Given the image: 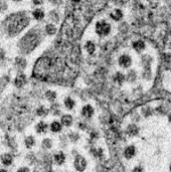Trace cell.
Wrapping results in <instances>:
<instances>
[{
	"label": "cell",
	"instance_id": "obj_42",
	"mask_svg": "<svg viewBox=\"0 0 171 172\" xmlns=\"http://www.w3.org/2000/svg\"><path fill=\"white\" fill-rule=\"evenodd\" d=\"M168 119H169V122H171V113H170L169 116H168Z\"/></svg>",
	"mask_w": 171,
	"mask_h": 172
},
{
	"label": "cell",
	"instance_id": "obj_7",
	"mask_svg": "<svg viewBox=\"0 0 171 172\" xmlns=\"http://www.w3.org/2000/svg\"><path fill=\"white\" fill-rule=\"evenodd\" d=\"M83 52L87 56L93 57L98 53L99 49V39L96 38L95 36H89L83 40Z\"/></svg>",
	"mask_w": 171,
	"mask_h": 172
},
{
	"label": "cell",
	"instance_id": "obj_23",
	"mask_svg": "<svg viewBox=\"0 0 171 172\" xmlns=\"http://www.w3.org/2000/svg\"><path fill=\"white\" fill-rule=\"evenodd\" d=\"M114 80L119 85H121L125 82V75H123L122 72H117L114 76Z\"/></svg>",
	"mask_w": 171,
	"mask_h": 172
},
{
	"label": "cell",
	"instance_id": "obj_5",
	"mask_svg": "<svg viewBox=\"0 0 171 172\" xmlns=\"http://www.w3.org/2000/svg\"><path fill=\"white\" fill-rule=\"evenodd\" d=\"M140 67H141V76L142 78L146 80H150L153 76V68L152 65L154 64V57L149 52H145L144 53L140 54Z\"/></svg>",
	"mask_w": 171,
	"mask_h": 172
},
{
	"label": "cell",
	"instance_id": "obj_2",
	"mask_svg": "<svg viewBox=\"0 0 171 172\" xmlns=\"http://www.w3.org/2000/svg\"><path fill=\"white\" fill-rule=\"evenodd\" d=\"M30 23V17L26 11L9 14L1 22L0 30L7 37H15L20 34Z\"/></svg>",
	"mask_w": 171,
	"mask_h": 172
},
{
	"label": "cell",
	"instance_id": "obj_43",
	"mask_svg": "<svg viewBox=\"0 0 171 172\" xmlns=\"http://www.w3.org/2000/svg\"><path fill=\"white\" fill-rule=\"evenodd\" d=\"M0 172H7V171L4 170V169H0Z\"/></svg>",
	"mask_w": 171,
	"mask_h": 172
},
{
	"label": "cell",
	"instance_id": "obj_10",
	"mask_svg": "<svg viewBox=\"0 0 171 172\" xmlns=\"http://www.w3.org/2000/svg\"><path fill=\"white\" fill-rule=\"evenodd\" d=\"M74 164H75V168L78 171H80V172L84 171V170L86 169V167H87V161H86V159L84 158V157H82V156H80V155H78L77 157H76Z\"/></svg>",
	"mask_w": 171,
	"mask_h": 172
},
{
	"label": "cell",
	"instance_id": "obj_34",
	"mask_svg": "<svg viewBox=\"0 0 171 172\" xmlns=\"http://www.w3.org/2000/svg\"><path fill=\"white\" fill-rule=\"evenodd\" d=\"M142 112H143V114L145 115V117L146 116H149V115H151V113H152V110L149 108V107H145L142 109Z\"/></svg>",
	"mask_w": 171,
	"mask_h": 172
},
{
	"label": "cell",
	"instance_id": "obj_13",
	"mask_svg": "<svg viewBox=\"0 0 171 172\" xmlns=\"http://www.w3.org/2000/svg\"><path fill=\"white\" fill-rule=\"evenodd\" d=\"M26 83V78L23 74H19L17 76L15 80H14V86L16 88H21L24 86V84Z\"/></svg>",
	"mask_w": 171,
	"mask_h": 172
},
{
	"label": "cell",
	"instance_id": "obj_27",
	"mask_svg": "<svg viewBox=\"0 0 171 172\" xmlns=\"http://www.w3.org/2000/svg\"><path fill=\"white\" fill-rule=\"evenodd\" d=\"M64 106H65V108L68 109V110H72V108H74V106H75V102L71 98H67L64 100Z\"/></svg>",
	"mask_w": 171,
	"mask_h": 172
},
{
	"label": "cell",
	"instance_id": "obj_1",
	"mask_svg": "<svg viewBox=\"0 0 171 172\" xmlns=\"http://www.w3.org/2000/svg\"><path fill=\"white\" fill-rule=\"evenodd\" d=\"M29 107L25 101L17 96H11L2 105L0 111V127L6 130H20L27 125Z\"/></svg>",
	"mask_w": 171,
	"mask_h": 172
},
{
	"label": "cell",
	"instance_id": "obj_31",
	"mask_svg": "<svg viewBox=\"0 0 171 172\" xmlns=\"http://www.w3.org/2000/svg\"><path fill=\"white\" fill-rule=\"evenodd\" d=\"M45 97L49 99V101H53L54 99L56 98V94L52 92V91H47L46 94H45Z\"/></svg>",
	"mask_w": 171,
	"mask_h": 172
},
{
	"label": "cell",
	"instance_id": "obj_38",
	"mask_svg": "<svg viewBox=\"0 0 171 172\" xmlns=\"http://www.w3.org/2000/svg\"><path fill=\"white\" fill-rule=\"evenodd\" d=\"M5 57V53L2 49H0V61H2Z\"/></svg>",
	"mask_w": 171,
	"mask_h": 172
},
{
	"label": "cell",
	"instance_id": "obj_12",
	"mask_svg": "<svg viewBox=\"0 0 171 172\" xmlns=\"http://www.w3.org/2000/svg\"><path fill=\"white\" fill-rule=\"evenodd\" d=\"M56 31H57V27H56V24L54 23L49 22L45 26V32L47 35H53Z\"/></svg>",
	"mask_w": 171,
	"mask_h": 172
},
{
	"label": "cell",
	"instance_id": "obj_25",
	"mask_svg": "<svg viewBox=\"0 0 171 172\" xmlns=\"http://www.w3.org/2000/svg\"><path fill=\"white\" fill-rule=\"evenodd\" d=\"M46 129H47V125L45 122H39L37 124V126H36V131L38 133H45L46 132Z\"/></svg>",
	"mask_w": 171,
	"mask_h": 172
},
{
	"label": "cell",
	"instance_id": "obj_14",
	"mask_svg": "<svg viewBox=\"0 0 171 172\" xmlns=\"http://www.w3.org/2000/svg\"><path fill=\"white\" fill-rule=\"evenodd\" d=\"M32 15H33V17L35 18L36 20H42L43 18H45V11L39 8V7H36V8L33 10V12H32Z\"/></svg>",
	"mask_w": 171,
	"mask_h": 172
},
{
	"label": "cell",
	"instance_id": "obj_19",
	"mask_svg": "<svg viewBox=\"0 0 171 172\" xmlns=\"http://www.w3.org/2000/svg\"><path fill=\"white\" fill-rule=\"evenodd\" d=\"M8 82H9L8 76H3L2 78L0 79V92H2V91L5 89V87L7 86Z\"/></svg>",
	"mask_w": 171,
	"mask_h": 172
},
{
	"label": "cell",
	"instance_id": "obj_33",
	"mask_svg": "<svg viewBox=\"0 0 171 172\" xmlns=\"http://www.w3.org/2000/svg\"><path fill=\"white\" fill-rule=\"evenodd\" d=\"M7 9V3L3 0H0V13L5 12Z\"/></svg>",
	"mask_w": 171,
	"mask_h": 172
},
{
	"label": "cell",
	"instance_id": "obj_20",
	"mask_svg": "<svg viewBox=\"0 0 171 172\" xmlns=\"http://www.w3.org/2000/svg\"><path fill=\"white\" fill-rule=\"evenodd\" d=\"M72 117L71 115H64L63 118H61V123L64 124V126H71L72 124Z\"/></svg>",
	"mask_w": 171,
	"mask_h": 172
},
{
	"label": "cell",
	"instance_id": "obj_8",
	"mask_svg": "<svg viewBox=\"0 0 171 172\" xmlns=\"http://www.w3.org/2000/svg\"><path fill=\"white\" fill-rule=\"evenodd\" d=\"M147 46H148L147 42L145 41L144 39L137 38V39H134V40L131 41V47H130V49H132L136 54L140 56V54L144 53L145 52H147V50H148Z\"/></svg>",
	"mask_w": 171,
	"mask_h": 172
},
{
	"label": "cell",
	"instance_id": "obj_9",
	"mask_svg": "<svg viewBox=\"0 0 171 172\" xmlns=\"http://www.w3.org/2000/svg\"><path fill=\"white\" fill-rule=\"evenodd\" d=\"M124 16H125V13L123 11V9L120 8V7H114V8H112L107 15V17L110 18L113 22H115L116 24L119 23L120 21H122Z\"/></svg>",
	"mask_w": 171,
	"mask_h": 172
},
{
	"label": "cell",
	"instance_id": "obj_17",
	"mask_svg": "<svg viewBox=\"0 0 171 172\" xmlns=\"http://www.w3.org/2000/svg\"><path fill=\"white\" fill-rule=\"evenodd\" d=\"M136 153V150L134 146H129V147H127L125 149V152H124V155L126 156V158H132V157L135 155Z\"/></svg>",
	"mask_w": 171,
	"mask_h": 172
},
{
	"label": "cell",
	"instance_id": "obj_35",
	"mask_svg": "<svg viewBox=\"0 0 171 172\" xmlns=\"http://www.w3.org/2000/svg\"><path fill=\"white\" fill-rule=\"evenodd\" d=\"M34 172H49V171H47V170H46V167L45 168L43 166L38 165V166H36Z\"/></svg>",
	"mask_w": 171,
	"mask_h": 172
},
{
	"label": "cell",
	"instance_id": "obj_21",
	"mask_svg": "<svg viewBox=\"0 0 171 172\" xmlns=\"http://www.w3.org/2000/svg\"><path fill=\"white\" fill-rule=\"evenodd\" d=\"M5 143H6V145H8L11 149H14V150L16 149V143L14 142V140H13L12 138L9 137L8 134H7L6 136H5Z\"/></svg>",
	"mask_w": 171,
	"mask_h": 172
},
{
	"label": "cell",
	"instance_id": "obj_16",
	"mask_svg": "<svg viewBox=\"0 0 171 172\" xmlns=\"http://www.w3.org/2000/svg\"><path fill=\"white\" fill-rule=\"evenodd\" d=\"M15 65L17 67L18 69L22 71V69H24L25 67H26V61H25V60L23 57H16V60H15Z\"/></svg>",
	"mask_w": 171,
	"mask_h": 172
},
{
	"label": "cell",
	"instance_id": "obj_6",
	"mask_svg": "<svg viewBox=\"0 0 171 172\" xmlns=\"http://www.w3.org/2000/svg\"><path fill=\"white\" fill-rule=\"evenodd\" d=\"M136 53L133 52L131 49H123L121 50L118 54L117 57H116V61H117V64L120 68L122 69H129L134 65L136 60Z\"/></svg>",
	"mask_w": 171,
	"mask_h": 172
},
{
	"label": "cell",
	"instance_id": "obj_32",
	"mask_svg": "<svg viewBox=\"0 0 171 172\" xmlns=\"http://www.w3.org/2000/svg\"><path fill=\"white\" fill-rule=\"evenodd\" d=\"M42 147L45 149H49L52 147V141H50V139H45L42 141Z\"/></svg>",
	"mask_w": 171,
	"mask_h": 172
},
{
	"label": "cell",
	"instance_id": "obj_22",
	"mask_svg": "<svg viewBox=\"0 0 171 172\" xmlns=\"http://www.w3.org/2000/svg\"><path fill=\"white\" fill-rule=\"evenodd\" d=\"M65 160V157L64 155V153H57V154H56V156H54V161H56V164H59V165H60V164H63Z\"/></svg>",
	"mask_w": 171,
	"mask_h": 172
},
{
	"label": "cell",
	"instance_id": "obj_41",
	"mask_svg": "<svg viewBox=\"0 0 171 172\" xmlns=\"http://www.w3.org/2000/svg\"><path fill=\"white\" fill-rule=\"evenodd\" d=\"M133 172H143V170H142V168L141 167H137L135 170H134Z\"/></svg>",
	"mask_w": 171,
	"mask_h": 172
},
{
	"label": "cell",
	"instance_id": "obj_40",
	"mask_svg": "<svg viewBox=\"0 0 171 172\" xmlns=\"http://www.w3.org/2000/svg\"><path fill=\"white\" fill-rule=\"evenodd\" d=\"M17 172H29V169H28L27 167H22V168H20V169H18Z\"/></svg>",
	"mask_w": 171,
	"mask_h": 172
},
{
	"label": "cell",
	"instance_id": "obj_3",
	"mask_svg": "<svg viewBox=\"0 0 171 172\" xmlns=\"http://www.w3.org/2000/svg\"><path fill=\"white\" fill-rule=\"evenodd\" d=\"M43 33H45V28L41 29V26H34L28 30L17 43L18 52L24 56L32 53L41 42Z\"/></svg>",
	"mask_w": 171,
	"mask_h": 172
},
{
	"label": "cell",
	"instance_id": "obj_37",
	"mask_svg": "<svg viewBox=\"0 0 171 172\" xmlns=\"http://www.w3.org/2000/svg\"><path fill=\"white\" fill-rule=\"evenodd\" d=\"M49 1L53 6H56V7H57L60 4H61V0H49Z\"/></svg>",
	"mask_w": 171,
	"mask_h": 172
},
{
	"label": "cell",
	"instance_id": "obj_18",
	"mask_svg": "<svg viewBox=\"0 0 171 172\" xmlns=\"http://www.w3.org/2000/svg\"><path fill=\"white\" fill-rule=\"evenodd\" d=\"M12 160H13V158H12V156L10 155V154H3L1 156L2 163L4 164V165H6V166L10 165V164L12 163Z\"/></svg>",
	"mask_w": 171,
	"mask_h": 172
},
{
	"label": "cell",
	"instance_id": "obj_26",
	"mask_svg": "<svg viewBox=\"0 0 171 172\" xmlns=\"http://www.w3.org/2000/svg\"><path fill=\"white\" fill-rule=\"evenodd\" d=\"M50 129H52V132H60L61 130V125L59 122L54 121V122L52 123V125H50Z\"/></svg>",
	"mask_w": 171,
	"mask_h": 172
},
{
	"label": "cell",
	"instance_id": "obj_44",
	"mask_svg": "<svg viewBox=\"0 0 171 172\" xmlns=\"http://www.w3.org/2000/svg\"><path fill=\"white\" fill-rule=\"evenodd\" d=\"M170 171H171V164H170Z\"/></svg>",
	"mask_w": 171,
	"mask_h": 172
},
{
	"label": "cell",
	"instance_id": "obj_29",
	"mask_svg": "<svg viewBox=\"0 0 171 172\" xmlns=\"http://www.w3.org/2000/svg\"><path fill=\"white\" fill-rule=\"evenodd\" d=\"M169 111V107L166 105H163V106H160V107L157 108V112L159 113V114H162V115H165L167 114Z\"/></svg>",
	"mask_w": 171,
	"mask_h": 172
},
{
	"label": "cell",
	"instance_id": "obj_36",
	"mask_svg": "<svg viewBox=\"0 0 171 172\" xmlns=\"http://www.w3.org/2000/svg\"><path fill=\"white\" fill-rule=\"evenodd\" d=\"M52 111L53 113V115H57V114H60V110H59V105H53L52 107Z\"/></svg>",
	"mask_w": 171,
	"mask_h": 172
},
{
	"label": "cell",
	"instance_id": "obj_30",
	"mask_svg": "<svg viewBox=\"0 0 171 172\" xmlns=\"http://www.w3.org/2000/svg\"><path fill=\"white\" fill-rule=\"evenodd\" d=\"M25 145L27 148H30L34 145V138L32 136H28L25 138Z\"/></svg>",
	"mask_w": 171,
	"mask_h": 172
},
{
	"label": "cell",
	"instance_id": "obj_24",
	"mask_svg": "<svg viewBox=\"0 0 171 172\" xmlns=\"http://www.w3.org/2000/svg\"><path fill=\"white\" fill-rule=\"evenodd\" d=\"M128 134L130 136H134V135H136L138 133V127L135 125V124H130L128 126Z\"/></svg>",
	"mask_w": 171,
	"mask_h": 172
},
{
	"label": "cell",
	"instance_id": "obj_11",
	"mask_svg": "<svg viewBox=\"0 0 171 172\" xmlns=\"http://www.w3.org/2000/svg\"><path fill=\"white\" fill-rule=\"evenodd\" d=\"M49 17L50 19V22L54 23V24H57L60 22V13L57 11L56 9H52V11L49 13Z\"/></svg>",
	"mask_w": 171,
	"mask_h": 172
},
{
	"label": "cell",
	"instance_id": "obj_15",
	"mask_svg": "<svg viewBox=\"0 0 171 172\" xmlns=\"http://www.w3.org/2000/svg\"><path fill=\"white\" fill-rule=\"evenodd\" d=\"M82 114H83L84 117H86V118H90V117H92L93 114H94V109L89 105L85 106L82 110Z\"/></svg>",
	"mask_w": 171,
	"mask_h": 172
},
{
	"label": "cell",
	"instance_id": "obj_28",
	"mask_svg": "<svg viewBox=\"0 0 171 172\" xmlns=\"http://www.w3.org/2000/svg\"><path fill=\"white\" fill-rule=\"evenodd\" d=\"M47 114H49V110L45 109V107H39L37 110H36V115H38V116H46Z\"/></svg>",
	"mask_w": 171,
	"mask_h": 172
},
{
	"label": "cell",
	"instance_id": "obj_4",
	"mask_svg": "<svg viewBox=\"0 0 171 172\" xmlns=\"http://www.w3.org/2000/svg\"><path fill=\"white\" fill-rule=\"evenodd\" d=\"M116 29V23L107 16L99 17L98 19L93 23L92 30L93 35L99 40L101 39H107L114 34V31Z\"/></svg>",
	"mask_w": 171,
	"mask_h": 172
},
{
	"label": "cell",
	"instance_id": "obj_39",
	"mask_svg": "<svg viewBox=\"0 0 171 172\" xmlns=\"http://www.w3.org/2000/svg\"><path fill=\"white\" fill-rule=\"evenodd\" d=\"M33 3L36 6H39L43 3V0H33Z\"/></svg>",
	"mask_w": 171,
	"mask_h": 172
}]
</instances>
